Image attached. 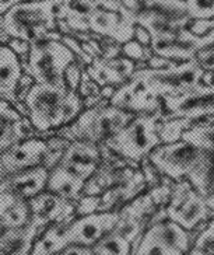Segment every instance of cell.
<instances>
[{"mask_svg":"<svg viewBox=\"0 0 214 255\" xmlns=\"http://www.w3.org/2000/svg\"><path fill=\"white\" fill-rule=\"evenodd\" d=\"M84 110L77 91L34 83L22 100V114L41 137H49L72 124Z\"/></svg>","mask_w":214,"mask_h":255,"instance_id":"cell-1","label":"cell"},{"mask_svg":"<svg viewBox=\"0 0 214 255\" xmlns=\"http://www.w3.org/2000/svg\"><path fill=\"white\" fill-rule=\"evenodd\" d=\"M147 158L163 177L174 182L189 181L198 194L206 196L214 174V157L209 151L178 140L160 144Z\"/></svg>","mask_w":214,"mask_h":255,"instance_id":"cell-2","label":"cell"},{"mask_svg":"<svg viewBox=\"0 0 214 255\" xmlns=\"http://www.w3.org/2000/svg\"><path fill=\"white\" fill-rule=\"evenodd\" d=\"M0 27L10 38L34 44L45 39H62L58 31L56 4L46 0L22 1L0 15Z\"/></svg>","mask_w":214,"mask_h":255,"instance_id":"cell-3","label":"cell"},{"mask_svg":"<svg viewBox=\"0 0 214 255\" xmlns=\"http://www.w3.org/2000/svg\"><path fill=\"white\" fill-rule=\"evenodd\" d=\"M133 117V114L116 108L109 103H101L84 108L72 124L58 130L55 135L69 142H87L103 146L123 129Z\"/></svg>","mask_w":214,"mask_h":255,"instance_id":"cell-4","label":"cell"},{"mask_svg":"<svg viewBox=\"0 0 214 255\" xmlns=\"http://www.w3.org/2000/svg\"><path fill=\"white\" fill-rule=\"evenodd\" d=\"M163 114L134 115L123 129L103 146L130 164L140 167L141 161L161 144L158 130Z\"/></svg>","mask_w":214,"mask_h":255,"instance_id":"cell-5","label":"cell"},{"mask_svg":"<svg viewBox=\"0 0 214 255\" xmlns=\"http://www.w3.org/2000/svg\"><path fill=\"white\" fill-rule=\"evenodd\" d=\"M74 62L76 56L62 39H45L31 44L28 58L21 63L34 83L67 89L66 70Z\"/></svg>","mask_w":214,"mask_h":255,"instance_id":"cell-6","label":"cell"},{"mask_svg":"<svg viewBox=\"0 0 214 255\" xmlns=\"http://www.w3.org/2000/svg\"><path fill=\"white\" fill-rule=\"evenodd\" d=\"M205 70L195 62L175 63L168 69H137L132 79L150 97H177L202 84Z\"/></svg>","mask_w":214,"mask_h":255,"instance_id":"cell-7","label":"cell"},{"mask_svg":"<svg viewBox=\"0 0 214 255\" xmlns=\"http://www.w3.org/2000/svg\"><path fill=\"white\" fill-rule=\"evenodd\" d=\"M192 246L191 233L165 219L151 225L133 247L132 255H186Z\"/></svg>","mask_w":214,"mask_h":255,"instance_id":"cell-8","label":"cell"},{"mask_svg":"<svg viewBox=\"0 0 214 255\" xmlns=\"http://www.w3.org/2000/svg\"><path fill=\"white\" fill-rule=\"evenodd\" d=\"M163 120H214V83L199 84L177 97H163Z\"/></svg>","mask_w":214,"mask_h":255,"instance_id":"cell-9","label":"cell"},{"mask_svg":"<svg viewBox=\"0 0 214 255\" xmlns=\"http://www.w3.org/2000/svg\"><path fill=\"white\" fill-rule=\"evenodd\" d=\"M48 143L46 137L34 136L11 146L7 150L0 153V168L3 177L21 173L25 170L44 167L48 157Z\"/></svg>","mask_w":214,"mask_h":255,"instance_id":"cell-10","label":"cell"},{"mask_svg":"<svg viewBox=\"0 0 214 255\" xmlns=\"http://www.w3.org/2000/svg\"><path fill=\"white\" fill-rule=\"evenodd\" d=\"M90 32L101 38H109L116 44L123 45L133 39V30L136 25L134 15L125 7L119 11L97 8L87 20Z\"/></svg>","mask_w":214,"mask_h":255,"instance_id":"cell-11","label":"cell"},{"mask_svg":"<svg viewBox=\"0 0 214 255\" xmlns=\"http://www.w3.org/2000/svg\"><path fill=\"white\" fill-rule=\"evenodd\" d=\"M32 223L42 233L53 225L69 223L76 218V205L67 202L59 196L42 192L30 201Z\"/></svg>","mask_w":214,"mask_h":255,"instance_id":"cell-12","label":"cell"},{"mask_svg":"<svg viewBox=\"0 0 214 255\" xmlns=\"http://www.w3.org/2000/svg\"><path fill=\"white\" fill-rule=\"evenodd\" d=\"M101 160L103 146L87 142H70L58 165L86 182L94 174Z\"/></svg>","mask_w":214,"mask_h":255,"instance_id":"cell-13","label":"cell"},{"mask_svg":"<svg viewBox=\"0 0 214 255\" xmlns=\"http://www.w3.org/2000/svg\"><path fill=\"white\" fill-rule=\"evenodd\" d=\"M22 77L24 69L20 58L7 45H0V100L15 107L21 114Z\"/></svg>","mask_w":214,"mask_h":255,"instance_id":"cell-14","label":"cell"},{"mask_svg":"<svg viewBox=\"0 0 214 255\" xmlns=\"http://www.w3.org/2000/svg\"><path fill=\"white\" fill-rule=\"evenodd\" d=\"M89 77L101 89L105 86H112L118 89L130 80L133 73L136 72V65L132 60L123 56H118L113 59L97 58L87 68L84 69Z\"/></svg>","mask_w":214,"mask_h":255,"instance_id":"cell-15","label":"cell"},{"mask_svg":"<svg viewBox=\"0 0 214 255\" xmlns=\"http://www.w3.org/2000/svg\"><path fill=\"white\" fill-rule=\"evenodd\" d=\"M38 136L30 121L15 107L0 100V153L25 139Z\"/></svg>","mask_w":214,"mask_h":255,"instance_id":"cell-16","label":"cell"},{"mask_svg":"<svg viewBox=\"0 0 214 255\" xmlns=\"http://www.w3.org/2000/svg\"><path fill=\"white\" fill-rule=\"evenodd\" d=\"M167 218L175 222L186 232H192L196 227L206 225L214 216V210L207 206L206 199L191 189L185 201L174 209H165Z\"/></svg>","mask_w":214,"mask_h":255,"instance_id":"cell-17","label":"cell"},{"mask_svg":"<svg viewBox=\"0 0 214 255\" xmlns=\"http://www.w3.org/2000/svg\"><path fill=\"white\" fill-rule=\"evenodd\" d=\"M48 175L49 170H46L45 167L25 170L4 178L0 182V189L8 191L25 201H31L32 198L45 192Z\"/></svg>","mask_w":214,"mask_h":255,"instance_id":"cell-18","label":"cell"},{"mask_svg":"<svg viewBox=\"0 0 214 255\" xmlns=\"http://www.w3.org/2000/svg\"><path fill=\"white\" fill-rule=\"evenodd\" d=\"M32 223L30 201L8 191L0 189V226L4 229H21Z\"/></svg>","mask_w":214,"mask_h":255,"instance_id":"cell-19","label":"cell"},{"mask_svg":"<svg viewBox=\"0 0 214 255\" xmlns=\"http://www.w3.org/2000/svg\"><path fill=\"white\" fill-rule=\"evenodd\" d=\"M84 184L86 182L83 180L66 171L60 165H56L55 168L49 170L45 191L76 205V202L82 198Z\"/></svg>","mask_w":214,"mask_h":255,"instance_id":"cell-20","label":"cell"},{"mask_svg":"<svg viewBox=\"0 0 214 255\" xmlns=\"http://www.w3.org/2000/svg\"><path fill=\"white\" fill-rule=\"evenodd\" d=\"M146 11L170 24L177 31L188 28L192 21L185 0H151Z\"/></svg>","mask_w":214,"mask_h":255,"instance_id":"cell-21","label":"cell"},{"mask_svg":"<svg viewBox=\"0 0 214 255\" xmlns=\"http://www.w3.org/2000/svg\"><path fill=\"white\" fill-rule=\"evenodd\" d=\"M151 51L157 56H163L177 63L191 62L195 59L196 49L192 45L181 41L177 35L174 37L151 38Z\"/></svg>","mask_w":214,"mask_h":255,"instance_id":"cell-22","label":"cell"},{"mask_svg":"<svg viewBox=\"0 0 214 255\" xmlns=\"http://www.w3.org/2000/svg\"><path fill=\"white\" fill-rule=\"evenodd\" d=\"M97 8L93 0H65L56 6V17L58 20L87 21Z\"/></svg>","mask_w":214,"mask_h":255,"instance_id":"cell-23","label":"cell"},{"mask_svg":"<svg viewBox=\"0 0 214 255\" xmlns=\"http://www.w3.org/2000/svg\"><path fill=\"white\" fill-rule=\"evenodd\" d=\"M91 251L93 255H132V244L112 230L104 236Z\"/></svg>","mask_w":214,"mask_h":255,"instance_id":"cell-24","label":"cell"},{"mask_svg":"<svg viewBox=\"0 0 214 255\" xmlns=\"http://www.w3.org/2000/svg\"><path fill=\"white\" fill-rule=\"evenodd\" d=\"M195 124H198V122L191 120H179V118H178V120L161 121V124H160V130H158L161 144H165V143H174L178 142V140H181L182 135H184L186 130H189Z\"/></svg>","mask_w":214,"mask_h":255,"instance_id":"cell-25","label":"cell"},{"mask_svg":"<svg viewBox=\"0 0 214 255\" xmlns=\"http://www.w3.org/2000/svg\"><path fill=\"white\" fill-rule=\"evenodd\" d=\"M154 53L151 51V46H143L134 39H130L122 45V56L126 59L132 60L134 63L147 62Z\"/></svg>","mask_w":214,"mask_h":255,"instance_id":"cell-26","label":"cell"},{"mask_svg":"<svg viewBox=\"0 0 214 255\" xmlns=\"http://www.w3.org/2000/svg\"><path fill=\"white\" fill-rule=\"evenodd\" d=\"M191 20L214 18V0H186Z\"/></svg>","mask_w":214,"mask_h":255,"instance_id":"cell-27","label":"cell"},{"mask_svg":"<svg viewBox=\"0 0 214 255\" xmlns=\"http://www.w3.org/2000/svg\"><path fill=\"white\" fill-rule=\"evenodd\" d=\"M195 62L205 72L214 73V49H200L195 55Z\"/></svg>","mask_w":214,"mask_h":255,"instance_id":"cell-28","label":"cell"},{"mask_svg":"<svg viewBox=\"0 0 214 255\" xmlns=\"http://www.w3.org/2000/svg\"><path fill=\"white\" fill-rule=\"evenodd\" d=\"M188 30L196 37H203L214 30V18H202V20H192Z\"/></svg>","mask_w":214,"mask_h":255,"instance_id":"cell-29","label":"cell"},{"mask_svg":"<svg viewBox=\"0 0 214 255\" xmlns=\"http://www.w3.org/2000/svg\"><path fill=\"white\" fill-rule=\"evenodd\" d=\"M7 46L15 53V55H17V56H18V58H20L21 62H25V60H27L28 53H30V44H28V42L21 41V39H14V38H11Z\"/></svg>","mask_w":214,"mask_h":255,"instance_id":"cell-30","label":"cell"},{"mask_svg":"<svg viewBox=\"0 0 214 255\" xmlns=\"http://www.w3.org/2000/svg\"><path fill=\"white\" fill-rule=\"evenodd\" d=\"M150 1H151V0H120L122 6H123L126 10H129V11L134 15V18H136V15L141 14L143 11L147 10Z\"/></svg>","mask_w":214,"mask_h":255,"instance_id":"cell-31","label":"cell"},{"mask_svg":"<svg viewBox=\"0 0 214 255\" xmlns=\"http://www.w3.org/2000/svg\"><path fill=\"white\" fill-rule=\"evenodd\" d=\"M133 39L143 46H151V34H150L144 27L139 25V24L134 25V30H133Z\"/></svg>","mask_w":214,"mask_h":255,"instance_id":"cell-32","label":"cell"},{"mask_svg":"<svg viewBox=\"0 0 214 255\" xmlns=\"http://www.w3.org/2000/svg\"><path fill=\"white\" fill-rule=\"evenodd\" d=\"M146 63H147V68L150 69H168L171 68V66H174L177 62H174V60H171V59H167V58H163V56L153 55V56H151Z\"/></svg>","mask_w":214,"mask_h":255,"instance_id":"cell-33","label":"cell"},{"mask_svg":"<svg viewBox=\"0 0 214 255\" xmlns=\"http://www.w3.org/2000/svg\"><path fill=\"white\" fill-rule=\"evenodd\" d=\"M98 8H105V10H112V11H119L122 10L123 6L120 0H93Z\"/></svg>","mask_w":214,"mask_h":255,"instance_id":"cell-34","label":"cell"},{"mask_svg":"<svg viewBox=\"0 0 214 255\" xmlns=\"http://www.w3.org/2000/svg\"><path fill=\"white\" fill-rule=\"evenodd\" d=\"M55 255H93L91 248L77 247V246H70V247L63 248L58 254Z\"/></svg>","mask_w":214,"mask_h":255,"instance_id":"cell-35","label":"cell"},{"mask_svg":"<svg viewBox=\"0 0 214 255\" xmlns=\"http://www.w3.org/2000/svg\"><path fill=\"white\" fill-rule=\"evenodd\" d=\"M22 1H31V0H0V15H3L13 6L22 3Z\"/></svg>","mask_w":214,"mask_h":255,"instance_id":"cell-36","label":"cell"},{"mask_svg":"<svg viewBox=\"0 0 214 255\" xmlns=\"http://www.w3.org/2000/svg\"><path fill=\"white\" fill-rule=\"evenodd\" d=\"M10 39H11V38L8 37L7 32L0 27V45H8Z\"/></svg>","mask_w":214,"mask_h":255,"instance_id":"cell-37","label":"cell"},{"mask_svg":"<svg viewBox=\"0 0 214 255\" xmlns=\"http://www.w3.org/2000/svg\"><path fill=\"white\" fill-rule=\"evenodd\" d=\"M46 1H52V3H55V4L58 6V4H60V3L65 1V0H46Z\"/></svg>","mask_w":214,"mask_h":255,"instance_id":"cell-38","label":"cell"},{"mask_svg":"<svg viewBox=\"0 0 214 255\" xmlns=\"http://www.w3.org/2000/svg\"><path fill=\"white\" fill-rule=\"evenodd\" d=\"M185 1H186V0H185Z\"/></svg>","mask_w":214,"mask_h":255,"instance_id":"cell-39","label":"cell"}]
</instances>
